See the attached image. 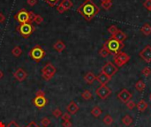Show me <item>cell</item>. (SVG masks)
<instances>
[{
  "label": "cell",
  "mask_w": 151,
  "mask_h": 127,
  "mask_svg": "<svg viewBox=\"0 0 151 127\" xmlns=\"http://www.w3.org/2000/svg\"><path fill=\"white\" fill-rule=\"evenodd\" d=\"M79 106L77 105V103H75V102H73V101H72L68 105H67V107H66V110H67V112L70 114V115H74V114H76L78 111H79Z\"/></svg>",
  "instance_id": "9a60e30c"
},
{
  "label": "cell",
  "mask_w": 151,
  "mask_h": 127,
  "mask_svg": "<svg viewBox=\"0 0 151 127\" xmlns=\"http://www.w3.org/2000/svg\"><path fill=\"white\" fill-rule=\"evenodd\" d=\"M61 118H62V120L63 121H70L71 120V115L68 112L63 113V115H62Z\"/></svg>",
  "instance_id": "8d00e7d4"
},
{
  "label": "cell",
  "mask_w": 151,
  "mask_h": 127,
  "mask_svg": "<svg viewBox=\"0 0 151 127\" xmlns=\"http://www.w3.org/2000/svg\"><path fill=\"white\" fill-rule=\"evenodd\" d=\"M150 101H151V95H150Z\"/></svg>",
  "instance_id": "c3c4849f"
},
{
  "label": "cell",
  "mask_w": 151,
  "mask_h": 127,
  "mask_svg": "<svg viewBox=\"0 0 151 127\" xmlns=\"http://www.w3.org/2000/svg\"><path fill=\"white\" fill-rule=\"evenodd\" d=\"M27 3L30 6H34L37 4V0H27Z\"/></svg>",
  "instance_id": "60d3db41"
},
{
  "label": "cell",
  "mask_w": 151,
  "mask_h": 127,
  "mask_svg": "<svg viewBox=\"0 0 151 127\" xmlns=\"http://www.w3.org/2000/svg\"><path fill=\"white\" fill-rule=\"evenodd\" d=\"M127 109L128 110H134L135 107H136V104H135V103L134 102V101H129V102H127Z\"/></svg>",
  "instance_id": "d590c367"
},
{
  "label": "cell",
  "mask_w": 151,
  "mask_h": 127,
  "mask_svg": "<svg viewBox=\"0 0 151 127\" xmlns=\"http://www.w3.org/2000/svg\"><path fill=\"white\" fill-rule=\"evenodd\" d=\"M84 80L88 83V84H92L95 80H96V76L91 72H88L86 73V75L84 76Z\"/></svg>",
  "instance_id": "d6986e66"
},
{
  "label": "cell",
  "mask_w": 151,
  "mask_h": 127,
  "mask_svg": "<svg viewBox=\"0 0 151 127\" xmlns=\"http://www.w3.org/2000/svg\"><path fill=\"white\" fill-rule=\"evenodd\" d=\"M49 5H50V6H56V5H58V4H59V2L61 1V0H44Z\"/></svg>",
  "instance_id": "e575fe53"
},
{
  "label": "cell",
  "mask_w": 151,
  "mask_h": 127,
  "mask_svg": "<svg viewBox=\"0 0 151 127\" xmlns=\"http://www.w3.org/2000/svg\"><path fill=\"white\" fill-rule=\"evenodd\" d=\"M4 77V73H3V72L0 70V80H2V78Z\"/></svg>",
  "instance_id": "f6af8a7d"
},
{
  "label": "cell",
  "mask_w": 151,
  "mask_h": 127,
  "mask_svg": "<svg viewBox=\"0 0 151 127\" xmlns=\"http://www.w3.org/2000/svg\"><path fill=\"white\" fill-rule=\"evenodd\" d=\"M5 127H20L14 120H12L7 126H5Z\"/></svg>",
  "instance_id": "f35d334b"
},
{
  "label": "cell",
  "mask_w": 151,
  "mask_h": 127,
  "mask_svg": "<svg viewBox=\"0 0 151 127\" xmlns=\"http://www.w3.org/2000/svg\"><path fill=\"white\" fill-rule=\"evenodd\" d=\"M122 123L127 126H129L132 125L133 123V118L129 116V115H126L123 118H122Z\"/></svg>",
  "instance_id": "484cf974"
},
{
  "label": "cell",
  "mask_w": 151,
  "mask_h": 127,
  "mask_svg": "<svg viewBox=\"0 0 151 127\" xmlns=\"http://www.w3.org/2000/svg\"><path fill=\"white\" fill-rule=\"evenodd\" d=\"M56 72H57V68L51 63H48L42 69V77L44 80L49 81L55 76Z\"/></svg>",
  "instance_id": "8992f818"
},
{
  "label": "cell",
  "mask_w": 151,
  "mask_h": 127,
  "mask_svg": "<svg viewBox=\"0 0 151 127\" xmlns=\"http://www.w3.org/2000/svg\"><path fill=\"white\" fill-rule=\"evenodd\" d=\"M33 104L35 106L38 110H42L48 104V99L45 97V95H40L35 96L33 99Z\"/></svg>",
  "instance_id": "30bf717a"
},
{
  "label": "cell",
  "mask_w": 151,
  "mask_h": 127,
  "mask_svg": "<svg viewBox=\"0 0 151 127\" xmlns=\"http://www.w3.org/2000/svg\"><path fill=\"white\" fill-rule=\"evenodd\" d=\"M101 6L104 9V10H109L111 6H112V2L111 1H103L101 3Z\"/></svg>",
  "instance_id": "f1b7e54d"
},
{
  "label": "cell",
  "mask_w": 151,
  "mask_h": 127,
  "mask_svg": "<svg viewBox=\"0 0 151 127\" xmlns=\"http://www.w3.org/2000/svg\"><path fill=\"white\" fill-rule=\"evenodd\" d=\"M148 106H149L148 103H146L144 100H141V101L136 104V108H137V109H138V110H139V111H141V112L145 111V110L148 109Z\"/></svg>",
  "instance_id": "ffe728a7"
},
{
  "label": "cell",
  "mask_w": 151,
  "mask_h": 127,
  "mask_svg": "<svg viewBox=\"0 0 151 127\" xmlns=\"http://www.w3.org/2000/svg\"><path fill=\"white\" fill-rule=\"evenodd\" d=\"M28 55H29V57H30V58H31L32 60H34V61L36 62V63H39L41 60H42V59L44 58V57H45V55H46V52H45V50L41 47V45L37 44V45H35V47H33V48L29 50Z\"/></svg>",
  "instance_id": "5b68a950"
},
{
  "label": "cell",
  "mask_w": 151,
  "mask_h": 127,
  "mask_svg": "<svg viewBox=\"0 0 151 127\" xmlns=\"http://www.w3.org/2000/svg\"><path fill=\"white\" fill-rule=\"evenodd\" d=\"M101 1L103 2V1H111V0H101Z\"/></svg>",
  "instance_id": "7dc6e473"
},
{
  "label": "cell",
  "mask_w": 151,
  "mask_h": 127,
  "mask_svg": "<svg viewBox=\"0 0 151 127\" xmlns=\"http://www.w3.org/2000/svg\"><path fill=\"white\" fill-rule=\"evenodd\" d=\"M73 6V3L72 0H61L59 4L57 5V11L59 13H63L65 11L70 10Z\"/></svg>",
  "instance_id": "9c48e42d"
},
{
  "label": "cell",
  "mask_w": 151,
  "mask_h": 127,
  "mask_svg": "<svg viewBox=\"0 0 151 127\" xmlns=\"http://www.w3.org/2000/svg\"><path fill=\"white\" fill-rule=\"evenodd\" d=\"M35 13L32 11H27L25 8H22L19 10L16 14H14L13 18L16 21H18L19 24L24 23H33L32 19L34 17Z\"/></svg>",
  "instance_id": "3957f363"
},
{
  "label": "cell",
  "mask_w": 151,
  "mask_h": 127,
  "mask_svg": "<svg viewBox=\"0 0 151 127\" xmlns=\"http://www.w3.org/2000/svg\"><path fill=\"white\" fill-rule=\"evenodd\" d=\"M132 94L126 88L122 89L119 94H118V98L123 103H127V102H129L132 99Z\"/></svg>",
  "instance_id": "4fadbf2b"
},
{
  "label": "cell",
  "mask_w": 151,
  "mask_h": 127,
  "mask_svg": "<svg viewBox=\"0 0 151 127\" xmlns=\"http://www.w3.org/2000/svg\"><path fill=\"white\" fill-rule=\"evenodd\" d=\"M111 37L114 38V39H116L117 41H119V42H123L127 38V35L123 31L119 30V31H118L114 35H112Z\"/></svg>",
  "instance_id": "ac0fdd59"
},
{
  "label": "cell",
  "mask_w": 151,
  "mask_h": 127,
  "mask_svg": "<svg viewBox=\"0 0 151 127\" xmlns=\"http://www.w3.org/2000/svg\"><path fill=\"white\" fill-rule=\"evenodd\" d=\"M113 60H114V65L117 67H121V66H123L124 65H126L130 60V57L127 53L121 51L118 55L114 56Z\"/></svg>",
  "instance_id": "52a82bcc"
},
{
  "label": "cell",
  "mask_w": 151,
  "mask_h": 127,
  "mask_svg": "<svg viewBox=\"0 0 151 127\" xmlns=\"http://www.w3.org/2000/svg\"><path fill=\"white\" fill-rule=\"evenodd\" d=\"M103 121H104V123L106 126H111V125H112L113 122H114V120H113V118H112V117H111V115H106V116L104 118Z\"/></svg>",
  "instance_id": "83f0119b"
},
{
  "label": "cell",
  "mask_w": 151,
  "mask_h": 127,
  "mask_svg": "<svg viewBox=\"0 0 151 127\" xmlns=\"http://www.w3.org/2000/svg\"><path fill=\"white\" fill-rule=\"evenodd\" d=\"M104 47H105L108 50L110 54H111L113 56H116V55H118L119 53L121 52V50L125 47V44H124V42H120L117 41L116 39L111 37L109 40H107L104 42Z\"/></svg>",
  "instance_id": "7a4b0ae2"
},
{
  "label": "cell",
  "mask_w": 151,
  "mask_h": 127,
  "mask_svg": "<svg viewBox=\"0 0 151 127\" xmlns=\"http://www.w3.org/2000/svg\"><path fill=\"white\" fill-rule=\"evenodd\" d=\"M102 113H103V111H102V110H101L98 106H95V107L92 109V110H91V114H92L95 118H99V117L102 115Z\"/></svg>",
  "instance_id": "603a6c76"
},
{
  "label": "cell",
  "mask_w": 151,
  "mask_h": 127,
  "mask_svg": "<svg viewBox=\"0 0 151 127\" xmlns=\"http://www.w3.org/2000/svg\"><path fill=\"white\" fill-rule=\"evenodd\" d=\"M141 32H142L144 35H146V36L150 35L151 34V26L150 24H148V23L144 24V25L141 27Z\"/></svg>",
  "instance_id": "44dd1931"
},
{
  "label": "cell",
  "mask_w": 151,
  "mask_h": 127,
  "mask_svg": "<svg viewBox=\"0 0 151 127\" xmlns=\"http://www.w3.org/2000/svg\"><path fill=\"white\" fill-rule=\"evenodd\" d=\"M52 115H53V117H54V118H58L62 117L63 112H62V110H61L59 108H57V109H55V110H52Z\"/></svg>",
  "instance_id": "4dcf8cb0"
},
{
  "label": "cell",
  "mask_w": 151,
  "mask_h": 127,
  "mask_svg": "<svg viewBox=\"0 0 151 127\" xmlns=\"http://www.w3.org/2000/svg\"><path fill=\"white\" fill-rule=\"evenodd\" d=\"M146 88V84L143 82V80H138L135 83V89L138 91H143Z\"/></svg>",
  "instance_id": "cb8c5ba5"
},
{
  "label": "cell",
  "mask_w": 151,
  "mask_h": 127,
  "mask_svg": "<svg viewBox=\"0 0 151 127\" xmlns=\"http://www.w3.org/2000/svg\"><path fill=\"white\" fill-rule=\"evenodd\" d=\"M65 48H66V46H65V42H64L63 41H61V40H58V41L53 44V49H54L57 52H58V53L63 52V51L65 50Z\"/></svg>",
  "instance_id": "2e32d148"
},
{
  "label": "cell",
  "mask_w": 151,
  "mask_h": 127,
  "mask_svg": "<svg viewBox=\"0 0 151 127\" xmlns=\"http://www.w3.org/2000/svg\"><path fill=\"white\" fill-rule=\"evenodd\" d=\"M142 59H143L146 63H151V46L147 45L139 54Z\"/></svg>",
  "instance_id": "7c38bea8"
},
{
  "label": "cell",
  "mask_w": 151,
  "mask_h": 127,
  "mask_svg": "<svg viewBox=\"0 0 151 127\" xmlns=\"http://www.w3.org/2000/svg\"><path fill=\"white\" fill-rule=\"evenodd\" d=\"M119 29L118 28V27L117 26H115V25H112V26H111L109 28H108V32L111 34H112V35H114L118 31H119Z\"/></svg>",
  "instance_id": "d6a6232c"
},
{
  "label": "cell",
  "mask_w": 151,
  "mask_h": 127,
  "mask_svg": "<svg viewBox=\"0 0 151 127\" xmlns=\"http://www.w3.org/2000/svg\"><path fill=\"white\" fill-rule=\"evenodd\" d=\"M111 77H109V76H107L105 73H104V72H101L99 75H97L96 76V80L101 84V85H106L110 80H111Z\"/></svg>",
  "instance_id": "e0dca14e"
},
{
  "label": "cell",
  "mask_w": 151,
  "mask_h": 127,
  "mask_svg": "<svg viewBox=\"0 0 151 127\" xmlns=\"http://www.w3.org/2000/svg\"><path fill=\"white\" fill-rule=\"evenodd\" d=\"M40 95H45V93H44L42 90H41V89H39V90L35 93V96H40Z\"/></svg>",
  "instance_id": "b9f144b4"
},
{
  "label": "cell",
  "mask_w": 151,
  "mask_h": 127,
  "mask_svg": "<svg viewBox=\"0 0 151 127\" xmlns=\"http://www.w3.org/2000/svg\"><path fill=\"white\" fill-rule=\"evenodd\" d=\"M62 126L63 127H72L73 126V124L71 121H63L62 123Z\"/></svg>",
  "instance_id": "ab89813d"
},
{
  "label": "cell",
  "mask_w": 151,
  "mask_h": 127,
  "mask_svg": "<svg viewBox=\"0 0 151 127\" xmlns=\"http://www.w3.org/2000/svg\"><path fill=\"white\" fill-rule=\"evenodd\" d=\"M12 56H14L15 57H19L22 54V50L19 46H15L12 50Z\"/></svg>",
  "instance_id": "7402d4cb"
},
{
  "label": "cell",
  "mask_w": 151,
  "mask_h": 127,
  "mask_svg": "<svg viewBox=\"0 0 151 127\" xmlns=\"http://www.w3.org/2000/svg\"><path fill=\"white\" fill-rule=\"evenodd\" d=\"M12 75H13V77H14L18 81H19V82L24 81V80L27 79V72H26L23 68H18V69L12 73Z\"/></svg>",
  "instance_id": "5bb4252c"
},
{
  "label": "cell",
  "mask_w": 151,
  "mask_h": 127,
  "mask_svg": "<svg viewBox=\"0 0 151 127\" xmlns=\"http://www.w3.org/2000/svg\"><path fill=\"white\" fill-rule=\"evenodd\" d=\"M81 97L84 100H86V101H89V100L92 99V94H91V92L89 90L87 89V90H84L83 91V93L81 94Z\"/></svg>",
  "instance_id": "4316f807"
},
{
  "label": "cell",
  "mask_w": 151,
  "mask_h": 127,
  "mask_svg": "<svg viewBox=\"0 0 151 127\" xmlns=\"http://www.w3.org/2000/svg\"><path fill=\"white\" fill-rule=\"evenodd\" d=\"M42 21H43V18L39 14H35L32 19V22L35 23L36 25H40L41 23H42Z\"/></svg>",
  "instance_id": "d4e9b609"
},
{
  "label": "cell",
  "mask_w": 151,
  "mask_h": 127,
  "mask_svg": "<svg viewBox=\"0 0 151 127\" xmlns=\"http://www.w3.org/2000/svg\"><path fill=\"white\" fill-rule=\"evenodd\" d=\"M99 55L102 57H107L109 55H110V52L108 51V50L103 46V48L99 50Z\"/></svg>",
  "instance_id": "f546056e"
},
{
  "label": "cell",
  "mask_w": 151,
  "mask_h": 127,
  "mask_svg": "<svg viewBox=\"0 0 151 127\" xmlns=\"http://www.w3.org/2000/svg\"><path fill=\"white\" fill-rule=\"evenodd\" d=\"M96 95L103 100H105L111 94V89L109 88L106 85H102L101 87H99L96 91Z\"/></svg>",
  "instance_id": "8fae6325"
},
{
  "label": "cell",
  "mask_w": 151,
  "mask_h": 127,
  "mask_svg": "<svg viewBox=\"0 0 151 127\" xmlns=\"http://www.w3.org/2000/svg\"><path fill=\"white\" fill-rule=\"evenodd\" d=\"M0 127H5V125L3 122H0Z\"/></svg>",
  "instance_id": "bcb514c9"
},
{
  "label": "cell",
  "mask_w": 151,
  "mask_h": 127,
  "mask_svg": "<svg viewBox=\"0 0 151 127\" xmlns=\"http://www.w3.org/2000/svg\"><path fill=\"white\" fill-rule=\"evenodd\" d=\"M142 74L145 77H149L151 74V69L150 67H145L142 71Z\"/></svg>",
  "instance_id": "836d02e7"
},
{
  "label": "cell",
  "mask_w": 151,
  "mask_h": 127,
  "mask_svg": "<svg viewBox=\"0 0 151 127\" xmlns=\"http://www.w3.org/2000/svg\"><path fill=\"white\" fill-rule=\"evenodd\" d=\"M77 11L87 21H90L99 13L100 9L92 0H85L84 3L77 8Z\"/></svg>",
  "instance_id": "6da1fadb"
},
{
  "label": "cell",
  "mask_w": 151,
  "mask_h": 127,
  "mask_svg": "<svg viewBox=\"0 0 151 127\" xmlns=\"http://www.w3.org/2000/svg\"><path fill=\"white\" fill-rule=\"evenodd\" d=\"M4 20H5V16L2 12H0V23H4Z\"/></svg>",
  "instance_id": "ee69618b"
},
{
  "label": "cell",
  "mask_w": 151,
  "mask_h": 127,
  "mask_svg": "<svg viewBox=\"0 0 151 127\" xmlns=\"http://www.w3.org/2000/svg\"><path fill=\"white\" fill-rule=\"evenodd\" d=\"M26 127H40V126H39L35 122H34V121H33V122L29 123V124H28V125H27Z\"/></svg>",
  "instance_id": "7bdbcfd3"
},
{
  "label": "cell",
  "mask_w": 151,
  "mask_h": 127,
  "mask_svg": "<svg viewBox=\"0 0 151 127\" xmlns=\"http://www.w3.org/2000/svg\"><path fill=\"white\" fill-rule=\"evenodd\" d=\"M41 124H42V126L43 127H48L50 125V119L49 118H47V117H44V118H42Z\"/></svg>",
  "instance_id": "1f68e13d"
},
{
  "label": "cell",
  "mask_w": 151,
  "mask_h": 127,
  "mask_svg": "<svg viewBox=\"0 0 151 127\" xmlns=\"http://www.w3.org/2000/svg\"><path fill=\"white\" fill-rule=\"evenodd\" d=\"M118 71H119V68L111 62H107L102 68V72L105 73L107 76H109L111 78L114 74H116Z\"/></svg>",
  "instance_id": "ba28073f"
},
{
  "label": "cell",
  "mask_w": 151,
  "mask_h": 127,
  "mask_svg": "<svg viewBox=\"0 0 151 127\" xmlns=\"http://www.w3.org/2000/svg\"><path fill=\"white\" fill-rule=\"evenodd\" d=\"M143 6L149 10L150 11H151V0H146L144 3H143Z\"/></svg>",
  "instance_id": "74e56055"
},
{
  "label": "cell",
  "mask_w": 151,
  "mask_h": 127,
  "mask_svg": "<svg viewBox=\"0 0 151 127\" xmlns=\"http://www.w3.org/2000/svg\"><path fill=\"white\" fill-rule=\"evenodd\" d=\"M35 30V27L33 26L32 23H24L19 24L16 27V31L21 35L22 38L27 39L28 38Z\"/></svg>",
  "instance_id": "277c9868"
}]
</instances>
